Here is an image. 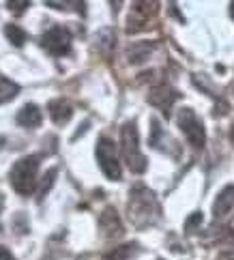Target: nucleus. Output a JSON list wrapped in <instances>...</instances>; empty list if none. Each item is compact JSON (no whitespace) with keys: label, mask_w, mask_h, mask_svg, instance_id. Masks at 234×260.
<instances>
[{"label":"nucleus","mask_w":234,"mask_h":260,"mask_svg":"<svg viewBox=\"0 0 234 260\" xmlns=\"http://www.w3.org/2000/svg\"><path fill=\"white\" fill-rule=\"evenodd\" d=\"M7 7L11 9L13 13H24L28 7H30V3L28 0H22V3H15V0H11V3H7Z\"/></svg>","instance_id":"obj_19"},{"label":"nucleus","mask_w":234,"mask_h":260,"mask_svg":"<svg viewBox=\"0 0 234 260\" xmlns=\"http://www.w3.org/2000/svg\"><path fill=\"white\" fill-rule=\"evenodd\" d=\"M41 45L52 56H64L71 52V32L64 26H54L41 37Z\"/></svg>","instance_id":"obj_6"},{"label":"nucleus","mask_w":234,"mask_h":260,"mask_svg":"<svg viewBox=\"0 0 234 260\" xmlns=\"http://www.w3.org/2000/svg\"><path fill=\"white\" fill-rule=\"evenodd\" d=\"M13 224H15V230H17V232H28V221H26L24 213H20V215L13 217Z\"/></svg>","instance_id":"obj_20"},{"label":"nucleus","mask_w":234,"mask_h":260,"mask_svg":"<svg viewBox=\"0 0 234 260\" xmlns=\"http://www.w3.org/2000/svg\"><path fill=\"white\" fill-rule=\"evenodd\" d=\"M219 260H234V247H232V249H230V247L223 249V252L219 254Z\"/></svg>","instance_id":"obj_21"},{"label":"nucleus","mask_w":234,"mask_h":260,"mask_svg":"<svg viewBox=\"0 0 234 260\" xmlns=\"http://www.w3.org/2000/svg\"><path fill=\"white\" fill-rule=\"evenodd\" d=\"M39 157L37 155H28L24 159L17 161L13 168H11V174H9V179H11V185L17 193H22V196H30L37 187V170H39Z\"/></svg>","instance_id":"obj_3"},{"label":"nucleus","mask_w":234,"mask_h":260,"mask_svg":"<svg viewBox=\"0 0 234 260\" xmlns=\"http://www.w3.org/2000/svg\"><path fill=\"white\" fill-rule=\"evenodd\" d=\"M95 153H97V161H99L101 172H104L110 181H118L120 179V164L116 159L114 142H112L110 138H99Z\"/></svg>","instance_id":"obj_5"},{"label":"nucleus","mask_w":234,"mask_h":260,"mask_svg":"<svg viewBox=\"0 0 234 260\" xmlns=\"http://www.w3.org/2000/svg\"><path fill=\"white\" fill-rule=\"evenodd\" d=\"M3 144H5V138H3V136H0V148H3Z\"/></svg>","instance_id":"obj_25"},{"label":"nucleus","mask_w":234,"mask_h":260,"mask_svg":"<svg viewBox=\"0 0 234 260\" xmlns=\"http://www.w3.org/2000/svg\"><path fill=\"white\" fill-rule=\"evenodd\" d=\"M5 37L15 45V48H22V45L26 43V39H28L26 32L20 28V26H15V24H7L5 26Z\"/></svg>","instance_id":"obj_13"},{"label":"nucleus","mask_w":234,"mask_h":260,"mask_svg":"<svg viewBox=\"0 0 234 260\" xmlns=\"http://www.w3.org/2000/svg\"><path fill=\"white\" fill-rule=\"evenodd\" d=\"M230 13H232V17H234V3L230 5Z\"/></svg>","instance_id":"obj_24"},{"label":"nucleus","mask_w":234,"mask_h":260,"mask_svg":"<svg viewBox=\"0 0 234 260\" xmlns=\"http://www.w3.org/2000/svg\"><path fill=\"white\" fill-rule=\"evenodd\" d=\"M0 260H13V254L3 245H0Z\"/></svg>","instance_id":"obj_22"},{"label":"nucleus","mask_w":234,"mask_h":260,"mask_svg":"<svg viewBox=\"0 0 234 260\" xmlns=\"http://www.w3.org/2000/svg\"><path fill=\"white\" fill-rule=\"evenodd\" d=\"M131 249H133V245H118L114 249H110L104 256V260H127L131 256Z\"/></svg>","instance_id":"obj_17"},{"label":"nucleus","mask_w":234,"mask_h":260,"mask_svg":"<svg viewBox=\"0 0 234 260\" xmlns=\"http://www.w3.org/2000/svg\"><path fill=\"white\" fill-rule=\"evenodd\" d=\"M120 148H123V157L131 172L140 174L146 170V157L140 153V138L133 120H129V123L120 127Z\"/></svg>","instance_id":"obj_2"},{"label":"nucleus","mask_w":234,"mask_h":260,"mask_svg":"<svg viewBox=\"0 0 234 260\" xmlns=\"http://www.w3.org/2000/svg\"><path fill=\"white\" fill-rule=\"evenodd\" d=\"M176 123H179L181 132L185 134L187 142L195 148H202L204 142H207V132H204L202 120L195 116V112L191 108H181L179 114H176Z\"/></svg>","instance_id":"obj_4"},{"label":"nucleus","mask_w":234,"mask_h":260,"mask_svg":"<svg viewBox=\"0 0 234 260\" xmlns=\"http://www.w3.org/2000/svg\"><path fill=\"white\" fill-rule=\"evenodd\" d=\"M230 140H232V144H234V125H232V129H230Z\"/></svg>","instance_id":"obj_23"},{"label":"nucleus","mask_w":234,"mask_h":260,"mask_svg":"<svg viewBox=\"0 0 234 260\" xmlns=\"http://www.w3.org/2000/svg\"><path fill=\"white\" fill-rule=\"evenodd\" d=\"M50 116L56 125H64V123H69V118L73 116V108L69 101H64V99H54L50 101Z\"/></svg>","instance_id":"obj_11"},{"label":"nucleus","mask_w":234,"mask_h":260,"mask_svg":"<svg viewBox=\"0 0 234 260\" xmlns=\"http://www.w3.org/2000/svg\"><path fill=\"white\" fill-rule=\"evenodd\" d=\"M99 228H101V232H104V237L106 239H116V237H120L123 235V221H120V217H118V213L112 209V207H108L104 213H101V217H99Z\"/></svg>","instance_id":"obj_8"},{"label":"nucleus","mask_w":234,"mask_h":260,"mask_svg":"<svg viewBox=\"0 0 234 260\" xmlns=\"http://www.w3.org/2000/svg\"><path fill=\"white\" fill-rule=\"evenodd\" d=\"M151 50H153V45L151 43H142V45H133V48L129 50V58H131V62H142L148 54H151Z\"/></svg>","instance_id":"obj_16"},{"label":"nucleus","mask_w":234,"mask_h":260,"mask_svg":"<svg viewBox=\"0 0 234 260\" xmlns=\"http://www.w3.org/2000/svg\"><path fill=\"white\" fill-rule=\"evenodd\" d=\"M181 97V92H176L174 88H170V86H157V88H153V92L148 95V104L151 106H157L159 110H163V112L168 114V110L172 108V104L176 99Z\"/></svg>","instance_id":"obj_9"},{"label":"nucleus","mask_w":234,"mask_h":260,"mask_svg":"<svg viewBox=\"0 0 234 260\" xmlns=\"http://www.w3.org/2000/svg\"><path fill=\"white\" fill-rule=\"evenodd\" d=\"M155 11H157V5L155 3H136L133 7H131V15H129V20H127V24H129L127 30L129 32H136L140 28H144L146 20Z\"/></svg>","instance_id":"obj_7"},{"label":"nucleus","mask_w":234,"mask_h":260,"mask_svg":"<svg viewBox=\"0 0 234 260\" xmlns=\"http://www.w3.org/2000/svg\"><path fill=\"white\" fill-rule=\"evenodd\" d=\"M17 92H20V86L15 84V82L3 78L0 80V104H7V101H11Z\"/></svg>","instance_id":"obj_14"},{"label":"nucleus","mask_w":234,"mask_h":260,"mask_svg":"<svg viewBox=\"0 0 234 260\" xmlns=\"http://www.w3.org/2000/svg\"><path fill=\"white\" fill-rule=\"evenodd\" d=\"M157 213H159V207H157L153 191H148L146 187H133L131 198H129L131 221H133L136 226H148L155 221Z\"/></svg>","instance_id":"obj_1"},{"label":"nucleus","mask_w":234,"mask_h":260,"mask_svg":"<svg viewBox=\"0 0 234 260\" xmlns=\"http://www.w3.org/2000/svg\"><path fill=\"white\" fill-rule=\"evenodd\" d=\"M200 224H202V213H200V211H198V213H191L189 219L185 221V232H187V235H191L193 228L200 226Z\"/></svg>","instance_id":"obj_18"},{"label":"nucleus","mask_w":234,"mask_h":260,"mask_svg":"<svg viewBox=\"0 0 234 260\" xmlns=\"http://www.w3.org/2000/svg\"><path fill=\"white\" fill-rule=\"evenodd\" d=\"M56 174H58V170H56V168H50L48 172L43 174V179L39 183V189H37V196H39V200H43L45 196H48V191L52 189V185L56 181Z\"/></svg>","instance_id":"obj_15"},{"label":"nucleus","mask_w":234,"mask_h":260,"mask_svg":"<svg viewBox=\"0 0 234 260\" xmlns=\"http://www.w3.org/2000/svg\"><path fill=\"white\" fill-rule=\"evenodd\" d=\"M41 118H43L41 110H39V106H35V104H26L20 112H17V123H20L22 127H28V129L39 127Z\"/></svg>","instance_id":"obj_12"},{"label":"nucleus","mask_w":234,"mask_h":260,"mask_svg":"<svg viewBox=\"0 0 234 260\" xmlns=\"http://www.w3.org/2000/svg\"><path fill=\"white\" fill-rule=\"evenodd\" d=\"M232 207H234V185H226V187L217 193V198H215V202H213V215L215 217H223Z\"/></svg>","instance_id":"obj_10"}]
</instances>
